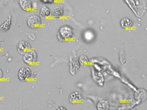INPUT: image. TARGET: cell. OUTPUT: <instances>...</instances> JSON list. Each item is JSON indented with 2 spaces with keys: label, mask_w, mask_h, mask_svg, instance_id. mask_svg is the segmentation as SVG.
<instances>
[{
  "label": "cell",
  "mask_w": 147,
  "mask_h": 110,
  "mask_svg": "<svg viewBox=\"0 0 147 110\" xmlns=\"http://www.w3.org/2000/svg\"><path fill=\"white\" fill-rule=\"evenodd\" d=\"M74 36L73 30L70 27L64 26L59 29L57 37L58 39L61 42L69 41Z\"/></svg>",
  "instance_id": "cell-1"
},
{
  "label": "cell",
  "mask_w": 147,
  "mask_h": 110,
  "mask_svg": "<svg viewBox=\"0 0 147 110\" xmlns=\"http://www.w3.org/2000/svg\"><path fill=\"white\" fill-rule=\"evenodd\" d=\"M24 62L27 65H33L36 64L38 60L37 53L34 51H28L23 55Z\"/></svg>",
  "instance_id": "cell-2"
},
{
  "label": "cell",
  "mask_w": 147,
  "mask_h": 110,
  "mask_svg": "<svg viewBox=\"0 0 147 110\" xmlns=\"http://www.w3.org/2000/svg\"><path fill=\"white\" fill-rule=\"evenodd\" d=\"M42 24L41 19L38 16L36 15L31 16L27 20V24L30 28L36 29L38 28Z\"/></svg>",
  "instance_id": "cell-3"
},
{
  "label": "cell",
  "mask_w": 147,
  "mask_h": 110,
  "mask_svg": "<svg viewBox=\"0 0 147 110\" xmlns=\"http://www.w3.org/2000/svg\"><path fill=\"white\" fill-rule=\"evenodd\" d=\"M32 76V71L27 67H22L18 72L19 79L22 82H26L30 79Z\"/></svg>",
  "instance_id": "cell-4"
},
{
  "label": "cell",
  "mask_w": 147,
  "mask_h": 110,
  "mask_svg": "<svg viewBox=\"0 0 147 110\" xmlns=\"http://www.w3.org/2000/svg\"><path fill=\"white\" fill-rule=\"evenodd\" d=\"M31 46L29 43L25 41L19 42L17 46V50L21 55H24L31 50Z\"/></svg>",
  "instance_id": "cell-5"
},
{
  "label": "cell",
  "mask_w": 147,
  "mask_h": 110,
  "mask_svg": "<svg viewBox=\"0 0 147 110\" xmlns=\"http://www.w3.org/2000/svg\"><path fill=\"white\" fill-rule=\"evenodd\" d=\"M19 5L21 8L26 12H30L32 10L33 5L31 0H19Z\"/></svg>",
  "instance_id": "cell-6"
},
{
  "label": "cell",
  "mask_w": 147,
  "mask_h": 110,
  "mask_svg": "<svg viewBox=\"0 0 147 110\" xmlns=\"http://www.w3.org/2000/svg\"><path fill=\"white\" fill-rule=\"evenodd\" d=\"M12 23V18L11 16L9 15L7 19L0 26V30L3 32H7L10 29Z\"/></svg>",
  "instance_id": "cell-7"
},
{
  "label": "cell",
  "mask_w": 147,
  "mask_h": 110,
  "mask_svg": "<svg viewBox=\"0 0 147 110\" xmlns=\"http://www.w3.org/2000/svg\"><path fill=\"white\" fill-rule=\"evenodd\" d=\"M83 99V97L80 92H76L71 94L70 96V102L72 103H78Z\"/></svg>",
  "instance_id": "cell-8"
},
{
  "label": "cell",
  "mask_w": 147,
  "mask_h": 110,
  "mask_svg": "<svg viewBox=\"0 0 147 110\" xmlns=\"http://www.w3.org/2000/svg\"><path fill=\"white\" fill-rule=\"evenodd\" d=\"M52 15L56 19H61L64 16L63 9L62 7H56L54 9Z\"/></svg>",
  "instance_id": "cell-9"
},
{
  "label": "cell",
  "mask_w": 147,
  "mask_h": 110,
  "mask_svg": "<svg viewBox=\"0 0 147 110\" xmlns=\"http://www.w3.org/2000/svg\"><path fill=\"white\" fill-rule=\"evenodd\" d=\"M51 9L46 6L42 7L40 11L39 15L40 17L43 18H48L52 15Z\"/></svg>",
  "instance_id": "cell-10"
},
{
  "label": "cell",
  "mask_w": 147,
  "mask_h": 110,
  "mask_svg": "<svg viewBox=\"0 0 147 110\" xmlns=\"http://www.w3.org/2000/svg\"><path fill=\"white\" fill-rule=\"evenodd\" d=\"M109 104L106 100H102L99 101L97 104V109L99 110H106L109 109Z\"/></svg>",
  "instance_id": "cell-11"
},
{
  "label": "cell",
  "mask_w": 147,
  "mask_h": 110,
  "mask_svg": "<svg viewBox=\"0 0 147 110\" xmlns=\"http://www.w3.org/2000/svg\"><path fill=\"white\" fill-rule=\"evenodd\" d=\"M121 26L123 28L131 27L133 25V22L131 19L129 18H124L121 20L120 22Z\"/></svg>",
  "instance_id": "cell-12"
},
{
  "label": "cell",
  "mask_w": 147,
  "mask_h": 110,
  "mask_svg": "<svg viewBox=\"0 0 147 110\" xmlns=\"http://www.w3.org/2000/svg\"><path fill=\"white\" fill-rule=\"evenodd\" d=\"M79 62L82 66H85L88 64V62H89V59L86 56H85V55H82L80 57Z\"/></svg>",
  "instance_id": "cell-13"
},
{
  "label": "cell",
  "mask_w": 147,
  "mask_h": 110,
  "mask_svg": "<svg viewBox=\"0 0 147 110\" xmlns=\"http://www.w3.org/2000/svg\"><path fill=\"white\" fill-rule=\"evenodd\" d=\"M84 37L87 41H90L94 38V34L91 31H86L84 33Z\"/></svg>",
  "instance_id": "cell-14"
},
{
  "label": "cell",
  "mask_w": 147,
  "mask_h": 110,
  "mask_svg": "<svg viewBox=\"0 0 147 110\" xmlns=\"http://www.w3.org/2000/svg\"><path fill=\"white\" fill-rule=\"evenodd\" d=\"M56 0H40L41 2L45 4H50L53 3Z\"/></svg>",
  "instance_id": "cell-15"
},
{
  "label": "cell",
  "mask_w": 147,
  "mask_h": 110,
  "mask_svg": "<svg viewBox=\"0 0 147 110\" xmlns=\"http://www.w3.org/2000/svg\"><path fill=\"white\" fill-rule=\"evenodd\" d=\"M3 77V72L2 70L0 68V80Z\"/></svg>",
  "instance_id": "cell-16"
},
{
  "label": "cell",
  "mask_w": 147,
  "mask_h": 110,
  "mask_svg": "<svg viewBox=\"0 0 147 110\" xmlns=\"http://www.w3.org/2000/svg\"><path fill=\"white\" fill-rule=\"evenodd\" d=\"M57 109L59 110H66V109H65V108H63V107H59V108H58V109Z\"/></svg>",
  "instance_id": "cell-17"
}]
</instances>
